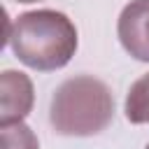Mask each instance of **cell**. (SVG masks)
Listing matches in <instances>:
<instances>
[{
  "instance_id": "obj_1",
  "label": "cell",
  "mask_w": 149,
  "mask_h": 149,
  "mask_svg": "<svg viewBox=\"0 0 149 149\" xmlns=\"http://www.w3.org/2000/svg\"><path fill=\"white\" fill-rule=\"evenodd\" d=\"M14 56L40 72L61 70L77 51L74 23L56 9H35L19 14L7 33Z\"/></svg>"
},
{
  "instance_id": "obj_2",
  "label": "cell",
  "mask_w": 149,
  "mask_h": 149,
  "mask_svg": "<svg viewBox=\"0 0 149 149\" xmlns=\"http://www.w3.org/2000/svg\"><path fill=\"white\" fill-rule=\"evenodd\" d=\"M114 116V98L105 81L91 74L65 79L51 98L49 121L58 135L88 137L102 133Z\"/></svg>"
},
{
  "instance_id": "obj_3",
  "label": "cell",
  "mask_w": 149,
  "mask_h": 149,
  "mask_svg": "<svg viewBox=\"0 0 149 149\" xmlns=\"http://www.w3.org/2000/svg\"><path fill=\"white\" fill-rule=\"evenodd\" d=\"M116 35L133 58L149 63V0H130L121 9Z\"/></svg>"
},
{
  "instance_id": "obj_4",
  "label": "cell",
  "mask_w": 149,
  "mask_h": 149,
  "mask_svg": "<svg viewBox=\"0 0 149 149\" xmlns=\"http://www.w3.org/2000/svg\"><path fill=\"white\" fill-rule=\"evenodd\" d=\"M33 81L28 74L5 70L0 74V126L23 121L33 109Z\"/></svg>"
},
{
  "instance_id": "obj_5",
  "label": "cell",
  "mask_w": 149,
  "mask_h": 149,
  "mask_svg": "<svg viewBox=\"0 0 149 149\" xmlns=\"http://www.w3.org/2000/svg\"><path fill=\"white\" fill-rule=\"evenodd\" d=\"M123 112L130 123H149V72L130 84Z\"/></svg>"
},
{
  "instance_id": "obj_6",
  "label": "cell",
  "mask_w": 149,
  "mask_h": 149,
  "mask_svg": "<svg viewBox=\"0 0 149 149\" xmlns=\"http://www.w3.org/2000/svg\"><path fill=\"white\" fill-rule=\"evenodd\" d=\"M0 149H40V142L23 121H16L0 126Z\"/></svg>"
},
{
  "instance_id": "obj_7",
  "label": "cell",
  "mask_w": 149,
  "mask_h": 149,
  "mask_svg": "<svg viewBox=\"0 0 149 149\" xmlns=\"http://www.w3.org/2000/svg\"><path fill=\"white\" fill-rule=\"evenodd\" d=\"M16 2H26L28 5V2H37V0H16Z\"/></svg>"
},
{
  "instance_id": "obj_8",
  "label": "cell",
  "mask_w": 149,
  "mask_h": 149,
  "mask_svg": "<svg viewBox=\"0 0 149 149\" xmlns=\"http://www.w3.org/2000/svg\"><path fill=\"white\" fill-rule=\"evenodd\" d=\"M144 149H149V144H147V147H144Z\"/></svg>"
}]
</instances>
